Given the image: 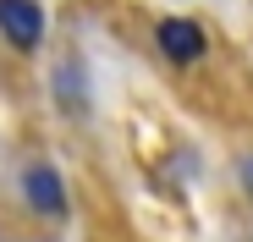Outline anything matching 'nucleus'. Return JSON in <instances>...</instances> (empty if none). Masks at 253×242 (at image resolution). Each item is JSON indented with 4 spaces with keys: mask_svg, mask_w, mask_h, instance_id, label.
<instances>
[{
    "mask_svg": "<svg viewBox=\"0 0 253 242\" xmlns=\"http://www.w3.org/2000/svg\"><path fill=\"white\" fill-rule=\"evenodd\" d=\"M154 44H160V55L171 61V66H193V61H204L209 39H204V28L193 17H165L154 28Z\"/></svg>",
    "mask_w": 253,
    "mask_h": 242,
    "instance_id": "f257e3e1",
    "label": "nucleus"
},
{
    "mask_svg": "<svg viewBox=\"0 0 253 242\" xmlns=\"http://www.w3.org/2000/svg\"><path fill=\"white\" fill-rule=\"evenodd\" d=\"M22 193H28V204L39 215H50V220L66 215V187H61V171L55 165H28L22 171Z\"/></svg>",
    "mask_w": 253,
    "mask_h": 242,
    "instance_id": "7ed1b4c3",
    "label": "nucleus"
},
{
    "mask_svg": "<svg viewBox=\"0 0 253 242\" xmlns=\"http://www.w3.org/2000/svg\"><path fill=\"white\" fill-rule=\"evenodd\" d=\"M237 176H242V187L253 193V154H242V160H237Z\"/></svg>",
    "mask_w": 253,
    "mask_h": 242,
    "instance_id": "20e7f679",
    "label": "nucleus"
},
{
    "mask_svg": "<svg viewBox=\"0 0 253 242\" xmlns=\"http://www.w3.org/2000/svg\"><path fill=\"white\" fill-rule=\"evenodd\" d=\"M0 33H6L17 50H39V39H44L39 0H0Z\"/></svg>",
    "mask_w": 253,
    "mask_h": 242,
    "instance_id": "f03ea898",
    "label": "nucleus"
}]
</instances>
